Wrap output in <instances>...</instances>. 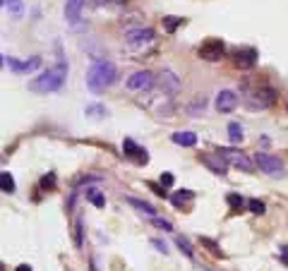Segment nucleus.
I'll use <instances>...</instances> for the list:
<instances>
[{
	"mask_svg": "<svg viewBox=\"0 0 288 271\" xmlns=\"http://www.w3.org/2000/svg\"><path fill=\"white\" fill-rule=\"evenodd\" d=\"M15 271H31V267H29V264H20Z\"/></svg>",
	"mask_w": 288,
	"mask_h": 271,
	"instance_id": "e433bc0d",
	"label": "nucleus"
},
{
	"mask_svg": "<svg viewBox=\"0 0 288 271\" xmlns=\"http://www.w3.org/2000/svg\"><path fill=\"white\" fill-rule=\"evenodd\" d=\"M204 106H206V99H204V96H200V99H197V101H195V104H192V106H190V113H197V110H204Z\"/></svg>",
	"mask_w": 288,
	"mask_h": 271,
	"instance_id": "473e14b6",
	"label": "nucleus"
},
{
	"mask_svg": "<svg viewBox=\"0 0 288 271\" xmlns=\"http://www.w3.org/2000/svg\"><path fill=\"white\" fill-rule=\"evenodd\" d=\"M5 7H7L15 17H22V12H24V2H22V0H10Z\"/></svg>",
	"mask_w": 288,
	"mask_h": 271,
	"instance_id": "393cba45",
	"label": "nucleus"
},
{
	"mask_svg": "<svg viewBox=\"0 0 288 271\" xmlns=\"http://www.w3.org/2000/svg\"><path fill=\"white\" fill-rule=\"evenodd\" d=\"M274 101H276V91L271 86H259L250 99V106L252 108H269Z\"/></svg>",
	"mask_w": 288,
	"mask_h": 271,
	"instance_id": "9d476101",
	"label": "nucleus"
},
{
	"mask_svg": "<svg viewBox=\"0 0 288 271\" xmlns=\"http://www.w3.org/2000/svg\"><path fill=\"white\" fill-rule=\"evenodd\" d=\"M86 199H89L94 207H99V209H101V207H106V197L96 190V188H89V190H86Z\"/></svg>",
	"mask_w": 288,
	"mask_h": 271,
	"instance_id": "412c9836",
	"label": "nucleus"
},
{
	"mask_svg": "<svg viewBox=\"0 0 288 271\" xmlns=\"http://www.w3.org/2000/svg\"><path fill=\"white\" fill-rule=\"evenodd\" d=\"M151 245H154V247H156L159 252H164V254L168 252V245L164 243V240H159V238H151Z\"/></svg>",
	"mask_w": 288,
	"mask_h": 271,
	"instance_id": "72a5a7b5",
	"label": "nucleus"
},
{
	"mask_svg": "<svg viewBox=\"0 0 288 271\" xmlns=\"http://www.w3.org/2000/svg\"><path fill=\"white\" fill-rule=\"evenodd\" d=\"M247 209L255 214V216H262L264 211H267V207H264V202H259V199H250L247 202Z\"/></svg>",
	"mask_w": 288,
	"mask_h": 271,
	"instance_id": "a878e982",
	"label": "nucleus"
},
{
	"mask_svg": "<svg viewBox=\"0 0 288 271\" xmlns=\"http://www.w3.org/2000/svg\"><path fill=\"white\" fill-rule=\"evenodd\" d=\"M224 53H226V46H224L221 39H206L200 48H197V55H200L202 60H206V63H216V60H221Z\"/></svg>",
	"mask_w": 288,
	"mask_h": 271,
	"instance_id": "20e7f679",
	"label": "nucleus"
},
{
	"mask_svg": "<svg viewBox=\"0 0 288 271\" xmlns=\"http://www.w3.org/2000/svg\"><path fill=\"white\" fill-rule=\"evenodd\" d=\"M200 161L211 170V173H216V175H226V170H228V161L216 151V154H200Z\"/></svg>",
	"mask_w": 288,
	"mask_h": 271,
	"instance_id": "9b49d317",
	"label": "nucleus"
},
{
	"mask_svg": "<svg viewBox=\"0 0 288 271\" xmlns=\"http://www.w3.org/2000/svg\"><path fill=\"white\" fill-rule=\"evenodd\" d=\"M0 190L5 192V194H12V192H15V178H12L7 170L0 173Z\"/></svg>",
	"mask_w": 288,
	"mask_h": 271,
	"instance_id": "aec40b11",
	"label": "nucleus"
},
{
	"mask_svg": "<svg viewBox=\"0 0 288 271\" xmlns=\"http://www.w3.org/2000/svg\"><path fill=\"white\" fill-rule=\"evenodd\" d=\"M226 202H228V207L233 209V211H240V209H243V197H240V194H235V192L226 197Z\"/></svg>",
	"mask_w": 288,
	"mask_h": 271,
	"instance_id": "bb28decb",
	"label": "nucleus"
},
{
	"mask_svg": "<svg viewBox=\"0 0 288 271\" xmlns=\"http://www.w3.org/2000/svg\"><path fill=\"white\" fill-rule=\"evenodd\" d=\"M86 0H65V20L67 24H80L82 20V7H84Z\"/></svg>",
	"mask_w": 288,
	"mask_h": 271,
	"instance_id": "4468645a",
	"label": "nucleus"
},
{
	"mask_svg": "<svg viewBox=\"0 0 288 271\" xmlns=\"http://www.w3.org/2000/svg\"><path fill=\"white\" fill-rule=\"evenodd\" d=\"M118 80V70L111 60L106 58H94L89 70H86V89L94 91V94H101L106 91L111 84H115Z\"/></svg>",
	"mask_w": 288,
	"mask_h": 271,
	"instance_id": "f257e3e1",
	"label": "nucleus"
},
{
	"mask_svg": "<svg viewBox=\"0 0 288 271\" xmlns=\"http://www.w3.org/2000/svg\"><path fill=\"white\" fill-rule=\"evenodd\" d=\"M7 2H10V0H2V7H5V5H7Z\"/></svg>",
	"mask_w": 288,
	"mask_h": 271,
	"instance_id": "4c0bfd02",
	"label": "nucleus"
},
{
	"mask_svg": "<svg viewBox=\"0 0 288 271\" xmlns=\"http://www.w3.org/2000/svg\"><path fill=\"white\" fill-rule=\"evenodd\" d=\"M233 65L238 70H250L257 65V51L255 48H240L233 53Z\"/></svg>",
	"mask_w": 288,
	"mask_h": 271,
	"instance_id": "f8f14e48",
	"label": "nucleus"
},
{
	"mask_svg": "<svg viewBox=\"0 0 288 271\" xmlns=\"http://www.w3.org/2000/svg\"><path fill=\"white\" fill-rule=\"evenodd\" d=\"M127 204H130V207H135L137 211H142V214H146V216H156V209H154L151 204H146V202H142V199H135V197H127Z\"/></svg>",
	"mask_w": 288,
	"mask_h": 271,
	"instance_id": "f3484780",
	"label": "nucleus"
},
{
	"mask_svg": "<svg viewBox=\"0 0 288 271\" xmlns=\"http://www.w3.org/2000/svg\"><path fill=\"white\" fill-rule=\"evenodd\" d=\"M190 199H195V192L192 190H180V192H175V194H171V202L175 207H185Z\"/></svg>",
	"mask_w": 288,
	"mask_h": 271,
	"instance_id": "6ab92c4d",
	"label": "nucleus"
},
{
	"mask_svg": "<svg viewBox=\"0 0 288 271\" xmlns=\"http://www.w3.org/2000/svg\"><path fill=\"white\" fill-rule=\"evenodd\" d=\"M171 142L178 146H195L197 144V135L195 132H173Z\"/></svg>",
	"mask_w": 288,
	"mask_h": 271,
	"instance_id": "dca6fc26",
	"label": "nucleus"
},
{
	"mask_svg": "<svg viewBox=\"0 0 288 271\" xmlns=\"http://www.w3.org/2000/svg\"><path fill=\"white\" fill-rule=\"evenodd\" d=\"M175 245L180 247V252H183L185 257H190V259L195 257V250H192V245H190V240H187V238H183V235H175Z\"/></svg>",
	"mask_w": 288,
	"mask_h": 271,
	"instance_id": "4be33fe9",
	"label": "nucleus"
},
{
	"mask_svg": "<svg viewBox=\"0 0 288 271\" xmlns=\"http://www.w3.org/2000/svg\"><path fill=\"white\" fill-rule=\"evenodd\" d=\"M235 106H238V94H235V91L221 89V91L216 94L214 108L219 110V113H230V110H235Z\"/></svg>",
	"mask_w": 288,
	"mask_h": 271,
	"instance_id": "1a4fd4ad",
	"label": "nucleus"
},
{
	"mask_svg": "<svg viewBox=\"0 0 288 271\" xmlns=\"http://www.w3.org/2000/svg\"><path fill=\"white\" fill-rule=\"evenodd\" d=\"M2 63L15 72V75H31L34 70H39L41 67V55H34V58H27V60H17V58H7V55H2Z\"/></svg>",
	"mask_w": 288,
	"mask_h": 271,
	"instance_id": "7ed1b4c3",
	"label": "nucleus"
},
{
	"mask_svg": "<svg viewBox=\"0 0 288 271\" xmlns=\"http://www.w3.org/2000/svg\"><path fill=\"white\" fill-rule=\"evenodd\" d=\"M101 5H127V0H99Z\"/></svg>",
	"mask_w": 288,
	"mask_h": 271,
	"instance_id": "f704fd0d",
	"label": "nucleus"
},
{
	"mask_svg": "<svg viewBox=\"0 0 288 271\" xmlns=\"http://www.w3.org/2000/svg\"><path fill=\"white\" fill-rule=\"evenodd\" d=\"M286 110H288V101H286Z\"/></svg>",
	"mask_w": 288,
	"mask_h": 271,
	"instance_id": "58836bf2",
	"label": "nucleus"
},
{
	"mask_svg": "<svg viewBox=\"0 0 288 271\" xmlns=\"http://www.w3.org/2000/svg\"><path fill=\"white\" fill-rule=\"evenodd\" d=\"M65 80H67V63L60 60L56 67L41 72L39 77H34L29 82V89L36 91V94H53V91H58L65 84Z\"/></svg>",
	"mask_w": 288,
	"mask_h": 271,
	"instance_id": "f03ea898",
	"label": "nucleus"
},
{
	"mask_svg": "<svg viewBox=\"0 0 288 271\" xmlns=\"http://www.w3.org/2000/svg\"><path fill=\"white\" fill-rule=\"evenodd\" d=\"M84 115L94 118V120H99V118H106V115H108V108L101 106V104H89V106L84 108Z\"/></svg>",
	"mask_w": 288,
	"mask_h": 271,
	"instance_id": "a211bd4d",
	"label": "nucleus"
},
{
	"mask_svg": "<svg viewBox=\"0 0 288 271\" xmlns=\"http://www.w3.org/2000/svg\"><path fill=\"white\" fill-rule=\"evenodd\" d=\"M159 86H161V91L178 94V91H180V80H178V75H175L173 70H161V75H159Z\"/></svg>",
	"mask_w": 288,
	"mask_h": 271,
	"instance_id": "2eb2a0df",
	"label": "nucleus"
},
{
	"mask_svg": "<svg viewBox=\"0 0 288 271\" xmlns=\"http://www.w3.org/2000/svg\"><path fill=\"white\" fill-rule=\"evenodd\" d=\"M173 183H175L173 173H164V175H161V188H173Z\"/></svg>",
	"mask_w": 288,
	"mask_h": 271,
	"instance_id": "2f4dec72",
	"label": "nucleus"
},
{
	"mask_svg": "<svg viewBox=\"0 0 288 271\" xmlns=\"http://www.w3.org/2000/svg\"><path fill=\"white\" fill-rule=\"evenodd\" d=\"M154 82H156V77H154L149 70H140V72L130 75L127 89H130V91H149V89L154 86Z\"/></svg>",
	"mask_w": 288,
	"mask_h": 271,
	"instance_id": "0eeeda50",
	"label": "nucleus"
},
{
	"mask_svg": "<svg viewBox=\"0 0 288 271\" xmlns=\"http://www.w3.org/2000/svg\"><path fill=\"white\" fill-rule=\"evenodd\" d=\"M243 127H240V123H230L228 125V139L233 142V144H240L243 142Z\"/></svg>",
	"mask_w": 288,
	"mask_h": 271,
	"instance_id": "5701e85b",
	"label": "nucleus"
},
{
	"mask_svg": "<svg viewBox=\"0 0 288 271\" xmlns=\"http://www.w3.org/2000/svg\"><path fill=\"white\" fill-rule=\"evenodd\" d=\"M53 188H56V175H53V173L43 175V178H41V190H53Z\"/></svg>",
	"mask_w": 288,
	"mask_h": 271,
	"instance_id": "c85d7f7f",
	"label": "nucleus"
},
{
	"mask_svg": "<svg viewBox=\"0 0 288 271\" xmlns=\"http://www.w3.org/2000/svg\"><path fill=\"white\" fill-rule=\"evenodd\" d=\"M255 163H257L259 168L264 170V173H269V175H281L284 173V163L279 161L276 156H271V154H264V151H257L255 154Z\"/></svg>",
	"mask_w": 288,
	"mask_h": 271,
	"instance_id": "423d86ee",
	"label": "nucleus"
},
{
	"mask_svg": "<svg viewBox=\"0 0 288 271\" xmlns=\"http://www.w3.org/2000/svg\"><path fill=\"white\" fill-rule=\"evenodd\" d=\"M75 245L82 247V221H80V218H77V223H75Z\"/></svg>",
	"mask_w": 288,
	"mask_h": 271,
	"instance_id": "7c9ffc66",
	"label": "nucleus"
},
{
	"mask_svg": "<svg viewBox=\"0 0 288 271\" xmlns=\"http://www.w3.org/2000/svg\"><path fill=\"white\" fill-rule=\"evenodd\" d=\"M151 223H154L156 228H161V230H166V233H171V230H173V223H171V221H166V218L151 216Z\"/></svg>",
	"mask_w": 288,
	"mask_h": 271,
	"instance_id": "cd10ccee",
	"label": "nucleus"
},
{
	"mask_svg": "<svg viewBox=\"0 0 288 271\" xmlns=\"http://www.w3.org/2000/svg\"><path fill=\"white\" fill-rule=\"evenodd\" d=\"M154 29H149V27H137V29H130L127 34H125V41L127 43H151L154 41Z\"/></svg>",
	"mask_w": 288,
	"mask_h": 271,
	"instance_id": "ddd939ff",
	"label": "nucleus"
},
{
	"mask_svg": "<svg viewBox=\"0 0 288 271\" xmlns=\"http://www.w3.org/2000/svg\"><path fill=\"white\" fill-rule=\"evenodd\" d=\"M180 24H185L183 17H164V31H168V34H173Z\"/></svg>",
	"mask_w": 288,
	"mask_h": 271,
	"instance_id": "b1692460",
	"label": "nucleus"
},
{
	"mask_svg": "<svg viewBox=\"0 0 288 271\" xmlns=\"http://www.w3.org/2000/svg\"><path fill=\"white\" fill-rule=\"evenodd\" d=\"M123 151H125V156L127 159H132L135 163H140V166H146L149 163V154H146V149H142L135 139H123Z\"/></svg>",
	"mask_w": 288,
	"mask_h": 271,
	"instance_id": "6e6552de",
	"label": "nucleus"
},
{
	"mask_svg": "<svg viewBox=\"0 0 288 271\" xmlns=\"http://www.w3.org/2000/svg\"><path fill=\"white\" fill-rule=\"evenodd\" d=\"M202 245H206V247L211 250V254H214V257H221V250H219V245L214 243V240H209V238H202Z\"/></svg>",
	"mask_w": 288,
	"mask_h": 271,
	"instance_id": "c756f323",
	"label": "nucleus"
},
{
	"mask_svg": "<svg viewBox=\"0 0 288 271\" xmlns=\"http://www.w3.org/2000/svg\"><path fill=\"white\" fill-rule=\"evenodd\" d=\"M219 154L228 161V166H235V168H240V170H245V173H252L255 170V161H250L243 151H238V149H230V146H221L219 149Z\"/></svg>",
	"mask_w": 288,
	"mask_h": 271,
	"instance_id": "39448f33",
	"label": "nucleus"
},
{
	"mask_svg": "<svg viewBox=\"0 0 288 271\" xmlns=\"http://www.w3.org/2000/svg\"><path fill=\"white\" fill-rule=\"evenodd\" d=\"M281 259L288 264V245H286V247H281Z\"/></svg>",
	"mask_w": 288,
	"mask_h": 271,
	"instance_id": "c9c22d12",
	"label": "nucleus"
}]
</instances>
